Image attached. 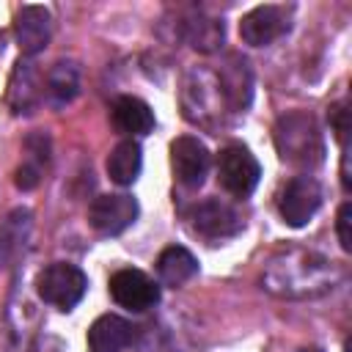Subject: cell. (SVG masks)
<instances>
[{
    "instance_id": "cell-1",
    "label": "cell",
    "mask_w": 352,
    "mask_h": 352,
    "mask_svg": "<svg viewBox=\"0 0 352 352\" xmlns=\"http://www.w3.org/2000/svg\"><path fill=\"white\" fill-rule=\"evenodd\" d=\"M275 146L280 151V160L294 165H314L322 160V135L311 116L305 113H289L275 126Z\"/></svg>"
},
{
    "instance_id": "cell-2",
    "label": "cell",
    "mask_w": 352,
    "mask_h": 352,
    "mask_svg": "<svg viewBox=\"0 0 352 352\" xmlns=\"http://www.w3.org/2000/svg\"><path fill=\"white\" fill-rule=\"evenodd\" d=\"M85 272L74 264H66V261H55L50 267H44L36 278V292L44 302L60 308V311H72L82 294H85Z\"/></svg>"
},
{
    "instance_id": "cell-3",
    "label": "cell",
    "mask_w": 352,
    "mask_h": 352,
    "mask_svg": "<svg viewBox=\"0 0 352 352\" xmlns=\"http://www.w3.org/2000/svg\"><path fill=\"white\" fill-rule=\"evenodd\" d=\"M258 176H261V168H258L256 157L250 154V148L234 143L217 154V179L226 192H231L236 198H248L256 190Z\"/></svg>"
},
{
    "instance_id": "cell-4",
    "label": "cell",
    "mask_w": 352,
    "mask_h": 352,
    "mask_svg": "<svg viewBox=\"0 0 352 352\" xmlns=\"http://www.w3.org/2000/svg\"><path fill=\"white\" fill-rule=\"evenodd\" d=\"M322 206V187L314 176L302 173V176H294L283 190H280V198H278V212L283 217L286 226L292 228H300L305 226L316 209Z\"/></svg>"
},
{
    "instance_id": "cell-5",
    "label": "cell",
    "mask_w": 352,
    "mask_h": 352,
    "mask_svg": "<svg viewBox=\"0 0 352 352\" xmlns=\"http://www.w3.org/2000/svg\"><path fill=\"white\" fill-rule=\"evenodd\" d=\"M138 201L126 192H113V195H96L88 206V223L104 234V236H116L121 231H126L135 220H138Z\"/></svg>"
},
{
    "instance_id": "cell-6",
    "label": "cell",
    "mask_w": 352,
    "mask_h": 352,
    "mask_svg": "<svg viewBox=\"0 0 352 352\" xmlns=\"http://www.w3.org/2000/svg\"><path fill=\"white\" fill-rule=\"evenodd\" d=\"M170 168L179 184L184 187H201L206 173H209V151L206 146L192 138L182 135L170 143Z\"/></svg>"
},
{
    "instance_id": "cell-7",
    "label": "cell",
    "mask_w": 352,
    "mask_h": 352,
    "mask_svg": "<svg viewBox=\"0 0 352 352\" xmlns=\"http://www.w3.org/2000/svg\"><path fill=\"white\" fill-rule=\"evenodd\" d=\"M190 220H192V231L195 234H201L204 239H214V242L217 239H228V236L242 231L239 212L231 204L220 201V198H209V201L198 204L192 209Z\"/></svg>"
},
{
    "instance_id": "cell-8",
    "label": "cell",
    "mask_w": 352,
    "mask_h": 352,
    "mask_svg": "<svg viewBox=\"0 0 352 352\" xmlns=\"http://www.w3.org/2000/svg\"><path fill=\"white\" fill-rule=\"evenodd\" d=\"M289 30V11L283 6H256L239 22V36L250 47H264Z\"/></svg>"
},
{
    "instance_id": "cell-9",
    "label": "cell",
    "mask_w": 352,
    "mask_h": 352,
    "mask_svg": "<svg viewBox=\"0 0 352 352\" xmlns=\"http://www.w3.org/2000/svg\"><path fill=\"white\" fill-rule=\"evenodd\" d=\"M110 297L129 311H146L160 300V286L140 270H118L110 278Z\"/></svg>"
},
{
    "instance_id": "cell-10",
    "label": "cell",
    "mask_w": 352,
    "mask_h": 352,
    "mask_svg": "<svg viewBox=\"0 0 352 352\" xmlns=\"http://www.w3.org/2000/svg\"><path fill=\"white\" fill-rule=\"evenodd\" d=\"M217 88L231 110H245L253 96V72L242 55H228L217 72Z\"/></svg>"
},
{
    "instance_id": "cell-11",
    "label": "cell",
    "mask_w": 352,
    "mask_h": 352,
    "mask_svg": "<svg viewBox=\"0 0 352 352\" xmlns=\"http://www.w3.org/2000/svg\"><path fill=\"white\" fill-rule=\"evenodd\" d=\"M50 33H52V16L50 8L44 6H22L14 22V36L19 44L22 55H36L50 44Z\"/></svg>"
},
{
    "instance_id": "cell-12",
    "label": "cell",
    "mask_w": 352,
    "mask_h": 352,
    "mask_svg": "<svg viewBox=\"0 0 352 352\" xmlns=\"http://www.w3.org/2000/svg\"><path fill=\"white\" fill-rule=\"evenodd\" d=\"M135 327L116 314L99 316L88 330V352H121L132 344Z\"/></svg>"
},
{
    "instance_id": "cell-13",
    "label": "cell",
    "mask_w": 352,
    "mask_h": 352,
    "mask_svg": "<svg viewBox=\"0 0 352 352\" xmlns=\"http://www.w3.org/2000/svg\"><path fill=\"white\" fill-rule=\"evenodd\" d=\"M44 96V80L38 77L36 66L30 60H19L14 66L11 82H8V104L14 113H30Z\"/></svg>"
},
{
    "instance_id": "cell-14",
    "label": "cell",
    "mask_w": 352,
    "mask_h": 352,
    "mask_svg": "<svg viewBox=\"0 0 352 352\" xmlns=\"http://www.w3.org/2000/svg\"><path fill=\"white\" fill-rule=\"evenodd\" d=\"M113 126L129 138L148 135L154 129V110L138 96H118L113 104Z\"/></svg>"
},
{
    "instance_id": "cell-15",
    "label": "cell",
    "mask_w": 352,
    "mask_h": 352,
    "mask_svg": "<svg viewBox=\"0 0 352 352\" xmlns=\"http://www.w3.org/2000/svg\"><path fill=\"white\" fill-rule=\"evenodd\" d=\"M198 272V261L195 256L182 248V245H170L160 253L157 258V275H160V283L162 286H170V289H179L184 286L192 275Z\"/></svg>"
},
{
    "instance_id": "cell-16",
    "label": "cell",
    "mask_w": 352,
    "mask_h": 352,
    "mask_svg": "<svg viewBox=\"0 0 352 352\" xmlns=\"http://www.w3.org/2000/svg\"><path fill=\"white\" fill-rule=\"evenodd\" d=\"M44 94L50 99V104L63 107L69 104L77 94H80V69L72 60H58L44 80Z\"/></svg>"
},
{
    "instance_id": "cell-17",
    "label": "cell",
    "mask_w": 352,
    "mask_h": 352,
    "mask_svg": "<svg viewBox=\"0 0 352 352\" xmlns=\"http://www.w3.org/2000/svg\"><path fill=\"white\" fill-rule=\"evenodd\" d=\"M140 168H143V151L132 138L121 140L107 154V176L121 187H129L140 176Z\"/></svg>"
},
{
    "instance_id": "cell-18",
    "label": "cell",
    "mask_w": 352,
    "mask_h": 352,
    "mask_svg": "<svg viewBox=\"0 0 352 352\" xmlns=\"http://www.w3.org/2000/svg\"><path fill=\"white\" fill-rule=\"evenodd\" d=\"M25 162L16 170V187L19 190H33L41 182V168L47 162V151H50V140L44 135H30L25 140Z\"/></svg>"
},
{
    "instance_id": "cell-19",
    "label": "cell",
    "mask_w": 352,
    "mask_h": 352,
    "mask_svg": "<svg viewBox=\"0 0 352 352\" xmlns=\"http://www.w3.org/2000/svg\"><path fill=\"white\" fill-rule=\"evenodd\" d=\"M30 231V212L28 209H16L6 217V223L0 226V261H11L28 239Z\"/></svg>"
},
{
    "instance_id": "cell-20",
    "label": "cell",
    "mask_w": 352,
    "mask_h": 352,
    "mask_svg": "<svg viewBox=\"0 0 352 352\" xmlns=\"http://www.w3.org/2000/svg\"><path fill=\"white\" fill-rule=\"evenodd\" d=\"M184 30H187V38L195 50L201 52H214L220 44H223V36H226V28L223 22L217 19H192V22H184Z\"/></svg>"
},
{
    "instance_id": "cell-21",
    "label": "cell",
    "mask_w": 352,
    "mask_h": 352,
    "mask_svg": "<svg viewBox=\"0 0 352 352\" xmlns=\"http://www.w3.org/2000/svg\"><path fill=\"white\" fill-rule=\"evenodd\" d=\"M349 226H352V204H341L338 209V220H336V228H338V242L341 248L349 253L352 250V234H349Z\"/></svg>"
},
{
    "instance_id": "cell-22",
    "label": "cell",
    "mask_w": 352,
    "mask_h": 352,
    "mask_svg": "<svg viewBox=\"0 0 352 352\" xmlns=\"http://www.w3.org/2000/svg\"><path fill=\"white\" fill-rule=\"evenodd\" d=\"M346 116H349V110H346V104H344V102L333 107V129H336V138H338L341 143H346V132H349Z\"/></svg>"
},
{
    "instance_id": "cell-23",
    "label": "cell",
    "mask_w": 352,
    "mask_h": 352,
    "mask_svg": "<svg viewBox=\"0 0 352 352\" xmlns=\"http://www.w3.org/2000/svg\"><path fill=\"white\" fill-rule=\"evenodd\" d=\"M297 352H322V349H316V346H305V349H297Z\"/></svg>"
},
{
    "instance_id": "cell-24",
    "label": "cell",
    "mask_w": 352,
    "mask_h": 352,
    "mask_svg": "<svg viewBox=\"0 0 352 352\" xmlns=\"http://www.w3.org/2000/svg\"><path fill=\"white\" fill-rule=\"evenodd\" d=\"M0 50H3V33H0Z\"/></svg>"
}]
</instances>
